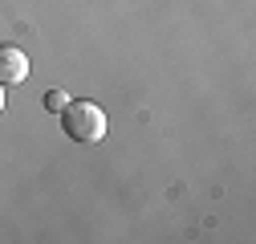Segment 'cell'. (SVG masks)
<instances>
[{"label": "cell", "instance_id": "cell-2", "mask_svg": "<svg viewBox=\"0 0 256 244\" xmlns=\"http://www.w3.org/2000/svg\"><path fill=\"white\" fill-rule=\"evenodd\" d=\"M28 78V57L16 49V45H0V82L4 86H16Z\"/></svg>", "mask_w": 256, "mask_h": 244}, {"label": "cell", "instance_id": "cell-3", "mask_svg": "<svg viewBox=\"0 0 256 244\" xmlns=\"http://www.w3.org/2000/svg\"><path fill=\"white\" fill-rule=\"evenodd\" d=\"M66 102H70V98L61 94V90H49V94H45V106H49L53 114H61V106H66Z\"/></svg>", "mask_w": 256, "mask_h": 244}, {"label": "cell", "instance_id": "cell-1", "mask_svg": "<svg viewBox=\"0 0 256 244\" xmlns=\"http://www.w3.org/2000/svg\"><path fill=\"white\" fill-rule=\"evenodd\" d=\"M61 126L74 142H102L106 138V114L98 102L90 98H74L61 106Z\"/></svg>", "mask_w": 256, "mask_h": 244}, {"label": "cell", "instance_id": "cell-4", "mask_svg": "<svg viewBox=\"0 0 256 244\" xmlns=\"http://www.w3.org/2000/svg\"><path fill=\"white\" fill-rule=\"evenodd\" d=\"M0 110H4V82H0Z\"/></svg>", "mask_w": 256, "mask_h": 244}]
</instances>
